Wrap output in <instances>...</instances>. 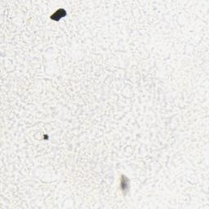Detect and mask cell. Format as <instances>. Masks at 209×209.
I'll return each instance as SVG.
<instances>
[{
  "instance_id": "cell-1",
  "label": "cell",
  "mask_w": 209,
  "mask_h": 209,
  "mask_svg": "<svg viewBox=\"0 0 209 209\" xmlns=\"http://www.w3.org/2000/svg\"><path fill=\"white\" fill-rule=\"evenodd\" d=\"M65 15H66V12H65V10H64L63 8H60V9L57 11V12L51 16V18H52V20H54V21H59L61 17L65 16Z\"/></svg>"
}]
</instances>
